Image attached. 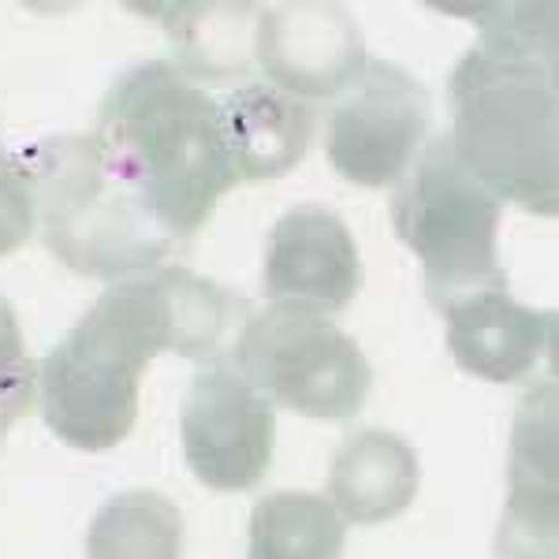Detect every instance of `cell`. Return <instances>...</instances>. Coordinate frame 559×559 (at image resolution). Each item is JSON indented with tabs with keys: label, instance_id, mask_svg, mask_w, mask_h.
Listing matches in <instances>:
<instances>
[{
	"label": "cell",
	"instance_id": "1",
	"mask_svg": "<svg viewBox=\"0 0 559 559\" xmlns=\"http://www.w3.org/2000/svg\"><path fill=\"white\" fill-rule=\"evenodd\" d=\"M247 299L187 265H157L102 292L83 321L38 362L45 426L68 448L108 452L139 418V384L150 358L216 362L236 344Z\"/></svg>",
	"mask_w": 559,
	"mask_h": 559
},
{
	"label": "cell",
	"instance_id": "2",
	"mask_svg": "<svg viewBox=\"0 0 559 559\" xmlns=\"http://www.w3.org/2000/svg\"><path fill=\"white\" fill-rule=\"evenodd\" d=\"M94 139L165 236L191 239L239 183L221 102L173 60L123 71L97 108Z\"/></svg>",
	"mask_w": 559,
	"mask_h": 559
},
{
	"label": "cell",
	"instance_id": "3",
	"mask_svg": "<svg viewBox=\"0 0 559 559\" xmlns=\"http://www.w3.org/2000/svg\"><path fill=\"white\" fill-rule=\"evenodd\" d=\"M448 102L459 165L500 202L556 216V68L471 49L448 79Z\"/></svg>",
	"mask_w": 559,
	"mask_h": 559
},
{
	"label": "cell",
	"instance_id": "4",
	"mask_svg": "<svg viewBox=\"0 0 559 559\" xmlns=\"http://www.w3.org/2000/svg\"><path fill=\"white\" fill-rule=\"evenodd\" d=\"M34 187L45 247L71 273L123 280L157 269L176 239L157 228L131 187L112 173L94 134L41 139L20 153Z\"/></svg>",
	"mask_w": 559,
	"mask_h": 559
},
{
	"label": "cell",
	"instance_id": "5",
	"mask_svg": "<svg viewBox=\"0 0 559 559\" xmlns=\"http://www.w3.org/2000/svg\"><path fill=\"white\" fill-rule=\"evenodd\" d=\"M503 202L459 165L448 134L426 142L392 191V228L426 273L432 306L477 287H508L496 258Z\"/></svg>",
	"mask_w": 559,
	"mask_h": 559
},
{
	"label": "cell",
	"instance_id": "6",
	"mask_svg": "<svg viewBox=\"0 0 559 559\" xmlns=\"http://www.w3.org/2000/svg\"><path fill=\"white\" fill-rule=\"evenodd\" d=\"M231 362L269 403L306 418L347 421L366 407L373 369L362 347L329 321L292 302H273L242 324Z\"/></svg>",
	"mask_w": 559,
	"mask_h": 559
},
{
	"label": "cell",
	"instance_id": "7",
	"mask_svg": "<svg viewBox=\"0 0 559 559\" xmlns=\"http://www.w3.org/2000/svg\"><path fill=\"white\" fill-rule=\"evenodd\" d=\"M324 123V153L347 183L395 187L426 146L432 105L411 71L388 60H366L340 90Z\"/></svg>",
	"mask_w": 559,
	"mask_h": 559
},
{
	"label": "cell",
	"instance_id": "8",
	"mask_svg": "<svg viewBox=\"0 0 559 559\" xmlns=\"http://www.w3.org/2000/svg\"><path fill=\"white\" fill-rule=\"evenodd\" d=\"M179 426L187 466L205 489L247 492L273 463L276 407L228 358L205 362L194 373Z\"/></svg>",
	"mask_w": 559,
	"mask_h": 559
},
{
	"label": "cell",
	"instance_id": "9",
	"mask_svg": "<svg viewBox=\"0 0 559 559\" xmlns=\"http://www.w3.org/2000/svg\"><path fill=\"white\" fill-rule=\"evenodd\" d=\"M254 57L269 86L292 97H336L366 64V45L344 4L258 8Z\"/></svg>",
	"mask_w": 559,
	"mask_h": 559
},
{
	"label": "cell",
	"instance_id": "10",
	"mask_svg": "<svg viewBox=\"0 0 559 559\" xmlns=\"http://www.w3.org/2000/svg\"><path fill=\"white\" fill-rule=\"evenodd\" d=\"M261 287L273 302L340 313L362 287V261L344 216L324 205H295L269 231Z\"/></svg>",
	"mask_w": 559,
	"mask_h": 559
},
{
	"label": "cell",
	"instance_id": "11",
	"mask_svg": "<svg viewBox=\"0 0 559 559\" xmlns=\"http://www.w3.org/2000/svg\"><path fill=\"white\" fill-rule=\"evenodd\" d=\"M556 384L545 381L522 400L511 429L508 511L496 537L500 559H556L559 530V455Z\"/></svg>",
	"mask_w": 559,
	"mask_h": 559
},
{
	"label": "cell",
	"instance_id": "12",
	"mask_svg": "<svg viewBox=\"0 0 559 559\" xmlns=\"http://www.w3.org/2000/svg\"><path fill=\"white\" fill-rule=\"evenodd\" d=\"M440 310L452 358L481 381H526L556 350V313L515 302L508 287H477Z\"/></svg>",
	"mask_w": 559,
	"mask_h": 559
},
{
	"label": "cell",
	"instance_id": "13",
	"mask_svg": "<svg viewBox=\"0 0 559 559\" xmlns=\"http://www.w3.org/2000/svg\"><path fill=\"white\" fill-rule=\"evenodd\" d=\"M418 452L388 429H358L340 444L329 471V503L355 526H381L414 503Z\"/></svg>",
	"mask_w": 559,
	"mask_h": 559
},
{
	"label": "cell",
	"instance_id": "14",
	"mask_svg": "<svg viewBox=\"0 0 559 559\" xmlns=\"http://www.w3.org/2000/svg\"><path fill=\"white\" fill-rule=\"evenodd\" d=\"M231 165L247 183L287 176L313 139V108L269 83L239 86L221 102Z\"/></svg>",
	"mask_w": 559,
	"mask_h": 559
},
{
	"label": "cell",
	"instance_id": "15",
	"mask_svg": "<svg viewBox=\"0 0 559 559\" xmlns=\"http://www.w3.org/2000/svg\"><path fill=\"white\" fill-rule=\"evenodd\" d=\"M168 31L179 71L210 83H236L250 71L258 4H134Z\"/></svg>",
	"mask_w": 559,
	"mask_h": 559
},
{
	"label": "cell",
	"instance_id": "16",
	"mask_svg": "<svg viewBox=\"0 0 559 559\" xmlns=\"http://www.w3.org/2000/svg\"><path fill=\"white\" fill-rule=\"evenodd\" d=\"M86 559H183V515L150 489L112 496L90 519Z\"/></svg>",
	"mask_w": 559,
	"mask_h": 559
},
{
	"label": "cell",
	"instance_id": "17",
	"mask_svg": "<svg viewBox=\"0 0 559 559\" xmlns=\"http://www.w3.org/2000/svg\"><path fill=\"white\" fill-rule=\"evenodd\" d=\"M344 519L329 496L269 492L250 515L247 559H340L344 556Z\"/></svg>",
	"mask_w": 559,
	"mask_h": 559
},
{
	"label": "cell",
	"instance_id": "18",
	"mask_svg": "<svg viewBox=\"0 0 559 559\" xmlns=\"http://www.w3.org/2000/svg\"><path fill=\"white\" fill-rule=\"evenodd\" d=\"M455 15H471L481 26V45L489 57L530 60L556 68V4H477L448 8Z\"/></svg>",
	"mask_w": 559,
	"mask_h": 559
},
{
	"label": "cell",
	"instance_id": "19",
	"mask_svg": "<svg viewBox=\"0 0 559 559\" xmlns=\"http://www.w3.org/2000/svg\"><path fill=\"white\" fill-rule=\"evenodd\" d=\"M38 228V213H34V187L26 176V165L20 153L0 150V258L20 250Z\"/></svg>",
	"mask_w": 559,
	"mask_h": 559
},
{
	"label": "cell",
	"instance_id": "20",
	"mask_svg": "<svg viewBox=\"0 0 559 559\" xmlns=\"http://www.w3.org/2000/svg\"><path fill=\"white\" fill-rule=\"evenodd\" d=\"M0 400L20 414L31 411L38 400V362L26 358L20 318L4 295H0Z\"/></svg>",
	"mask_w": 559,
	"mask_h": 559
},
{
	"label": "cell",
	"instance_id": "21",
	"mask_svg": "<svg viewBox=\"0 0 559 559\" xmlns=\"http://www.w3.org/2000/svg\"><path fill=\"white\" fill-rule=\"evenodd\" d=\"M20 418H23L20 411H12V407H8L4 400H0V440H4V432L12 429V421H20Z\"/></svg>",
	"mask_w": 559,
	"mask_h": 559
}]
</instances>
